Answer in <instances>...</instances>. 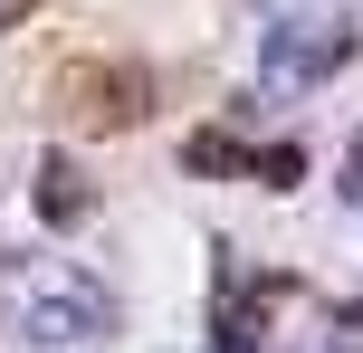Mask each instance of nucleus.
I'll return each instance as SVG.
<instances>
[{"mask_svg":"<svg viewBox=\"0 0 363 353\" xmlns=\"http://www.w3.org/2000/svg\"><path fill=\"white\" fill-rule=\"evenodd\" d=\"M0 306L19 316V335L29 344H48V353H86V344H106L115 335V287L96 277V267H77V258H10L0 267Z\"/></svg>","mask_w":363,"mask_h":353,"instance_id":"1","label":"nucleus"},{"mask_svg":"<svg viewBox=\"0 0 363 353\" xmlns=\"http://www.w3.org/2000/svg\"><path fill=\"white\" fill-rule=\"evenodd\" d=\"M354 57V0H258V86L306 96Z\"/></svg>","mask_w":363,"mask_h":353,"instance_id":"2","label":"nucleus"},{"mask_svg":"<svg viewBox=\"0 0 363 353\" xmlns=\"http://www.w3.org/2000/svg\"><path fill=\"white\" fill-rule=\"evenodd\" d=\"M144 105H153V67H134V57H115V67H67V115L86 134L144 125Z\"/></svg>","mask_w":363,"mask_h":353,"instance_id":"3","label":"nucleus"},{"mask_svg":"<svg viewBox=\"0 0 363 353\" xmlns=\"http://www.w3.org/2000/svg\"><path fill=\"white\" fill-rule=\"evenodd\" d=\"M38 220H48V229L86 220V182L67 172V153H48V163H38Z\"/></svg>","mask_w":363,"mask_h":353,"instance_id":"4","label":"nucleus"},{"mask_svg":"<svg viewBox=\"0 0 363 353\" xmlns=\"http://www.w3.org/2000/svg\"><path fill=\"white\" fill-rule=\"evenodd\" d=\"M249 182L296 191V182H306V144H249Z\"/></svg>","mask_w":363,"mask_h":353,"instance_id":"5","label":"nucleus"},{"mask_svg":"<svg viewBox=\"0 0 363 353\" xmlns=\"http://www.w3.org/2000/svg\"><path fill=\"white\" fill-rule=\"evenodd\" d=\"M182 163H191V172H249V144H239V134H191Z\"/></svg>","mask_w":363,"mask_h":353,"instance_id":"6","label":"nucleus"},{"mask_svg":"<svg viewBox=\"0 0 363 353\" xmlns=\"http://www.w3.org/2000/svg\"><path fill=\"white\" fill-rule=\"evenodd\" d=\"M345 191L363 201V134H354V153H345Z\"/></svg>","mask_w":363,"mask_h":353,"instance_id":"7","label":"nucleus"},{"mask_svg":"<svg viewBox=\"0 0 363 353\" xmlns=\"http://www.w3.org/2000/svg\"><path fill=\"white\" fill-rule=\"evenodd\" d=\"M10 10H19V0H0V29H10Z\"/></svg>","mask_w":363,"mask_h":353,"instance_id":"8","label":"nucleus"}]
</instances>
